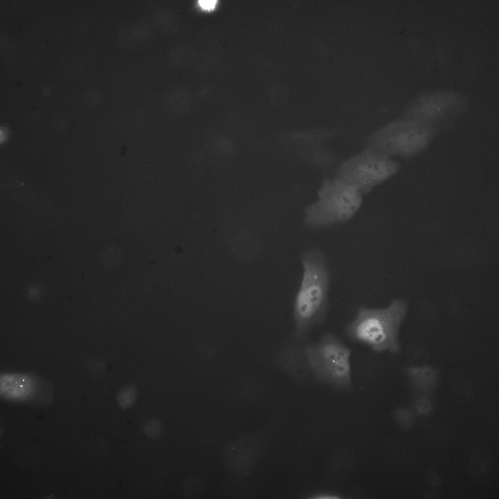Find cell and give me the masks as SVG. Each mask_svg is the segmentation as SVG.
I'll use <instances>...</instances> for the list:
<instances>
[{
	"label": "cell",
	"instance_id": "obj_1",
	"mask_svg": "<svg viewBox=\"0 0 499 499\" xmlns=\"http://www.w3.org/2000/svg\"><path fill=\"white\" fill-rule=\"evenodd\" d=\"M304 272L293 309L295 334L307 336L324 320L328 308L329 285L327 260L319 250L311 248L302 254Z\"/></svg>",
	"mask_w": 499,
	"mask_h": 499
},
{
	"label": "cell",
	"instance_id": "obj_2",
	"mask_svg": "<svg viewBox=\"0 0 499 499\" xmlns=\"http://www.w3.org/2000/svg\"><path fill=\"white\" fill-rule=\"evenodd\" d=\"M406 311V303L400 300L384 308L360 307L346 326L345 334L349 340L366 345L375 352L396 353L400 349L399 328Z\"/></svg>",
	"mask_w": 499,
	"mask_h": 499
},
{
	"label": "cell",
	"instance_id": "obj_3",
	"mask_svg": "<svg viewBox=\"0 0 499 499\" xmlns=\"http://www.w3.org/2000/svg\"><path fill=\"white\" fill-rule=\"evenodd\" d=\"M440 132L436 128L402 117L365 135L364 148L392 158H411L425 150Z\"/></svg>",
	"mask_w": 499,
	"mask_h": 499
},
{
	"label": "cell",
	"instance_id": "obj_4",
	"mask_svg": "<svg viewBox=\"0 0 499 499\" xmlns=\"http://www.w3.org/2000/svg\"><path fill=\"white\" fill-rule=\"evenodd\" d=\"M363 195L338 179L325 178L317 192V200L304 211V224L311 229L346 222L361 208Z\"/></svg>",
	"mask_w": 499,
	"mask_h": 499
},
{
	"label": "cell",
	"instance_id": "obj_5",
	"mask_svg": "<svg viewBox=\"0 0 499 499\" xmlns=\"http://www.w3.org/2000/svg\"><path fill=\"white\" fill-rule=\"evenodd\" d=\"M302 352L307 367L318 382L341 390L351 386V351L334 334L325 333Z\"/></svg>",
	"mask_w": 499,
	"mask_h": 499
},
{
	"label": "cell",
	"instance_id": "obj_6",
	"mask_svg": "<svg viewBox=\"0 0 499 499\" xmlns=\"http://www.w3.org/2000/svg\"><path fill=\"white\" fill-rule=\"evenodd\" d=\"M400 163L371 150L364 148L343 160L335 172L334 178L367 194L394 176Z\"/></svg>",
	"mask_w": 499,
	"mask_h": 499
},
{
	"label": "cell",
	"instance_id": "obj_7",
	"mask_svg": "<svg viewBox=\"0 0 499 499\" xmlns=\"http://www.w3.org/2000/svg\"><path fill=\"white\" fill-rule=\"evenodd\" d=\"M463 107L446 100H421L408 106L402 117L437 129L440 133L451 128L463 113Z\"/></svg>",
	"mask_w": 499,
	"mask_h": 499
},
{
	"label": "cell",
	"instance_id": "obj_8",
	"mask_svg": "<svg viewBox=\"0 0 499 499\" xmlns=\"http://www.w3.org/2000/svg\"><path fill=\"white\" fill-rule=\"evenodd\" d=\"M50 388L46 380L33 373L4 371L0 375V395L5 400H32L48 391Z\"/></svg>",
	"mask_w": 499,
	"mask_h": 499
},
{
	"label": "cell",
	"instance_id": "obj_9",
	"mask_svg": "<svg viewBox=\"0 0 499 499\" xmlns=\"http://www.w3.org/2000/svg\"><path fill=\"white\" fill-rule=\"evenodd\" d=\"M345 130L339 128L316 127L294 131L287 136L289 144L296 149L325 145L326 142L343 134Z\"/></svg>",
	"mask_w": 499,
	"mask_h": 499
},
{
	"label": "cell",
	"instance_id": "obj_10",
	"mask_svg": "<svg viewBox=\"0 0 499 499\" xmlns=\"http://www.w3.org/2000/svg\"><path fill=\"white\" fill-rule=\"evenodd\" d=\"M298 157L308 165L325 172L334 173L343 160L325 145L300 148L294 150Z\"/></svg>",
	"mask_w": 499,
	"mask_h": 499
},
{
	"label": "cell",
	"instance_id": "obj_11",
	"mask_svg": "<svg viewBox=\"0 0 499 499\" xmlns=\"http://www.w3.org/2000/svg\"><path fill=\"white\" fill-rule=\"evenodd\" d=\"M407 374L413 384L425 389L432 387L437 378L436 372L428 366L410 367Z\"/></svg>",
	"mask_w": 499,
	"mask_h": 499
},
{
	"label": "cell",
	"instance_id": "obj_12",
	"mask_svg": "<svg viewBox=\"0 0 499 499\" xmlns=\"http://www.w3.org/2000/svg\"><path fill=\"white\" fill-rule=\"evenodd\" d=\"M136 397V389L133 386L128 385L123 387L119 392L117 396V401L121 408L126 409L134 404Z\"/></svg>",
	"mask_w": 499,
	"mask_h": 499
},
{
	"label": "cell",
	"instance_id": "obj_13",
	"mask_svg": "<svg viewBox=\"0 0 499 499\" xmlns=\"http://www.w3.org/2000/svg\"><path fill=\"white\" fill-rule=\"evenodd\" d=\"M143 430L144 433L147 436L151 438H155L160 434L162 431V426L158 421L152 419L146 423Z\"/></svg>",
	"mask_w": 499,
	"mask_h": 499
},
{
	"label": "cell",
	"instance_id": "obj_14",
	"mask_svg": "<svg viewBox=\"0 0 499 499\" xmlns=\"http://www.w3.org/2000/svg\"><path fill=\"white\" fill-rule=\"evenodd\" d=\"M199 3L204 8L211 9L215 7L216 0H199Z\"/></svg>",
	"mask_w": 499,
	"mask_h": 499
},
{
	"label": "cell",
	"instance_id": "obj_15",
	"mask_svg": "<svg viewBox=\"0 0 499 499\" xmlns=\"http://www.w3.org/2000/svg\"><path fill=\"white\" fill-rule=\"evenodd\" d=\"M7 136V132L4 129L0 131V140L1 141L4 140Z\"/></svg>",
	"mask_w": 499,
	"mask_h": 499
}]
</instances>
